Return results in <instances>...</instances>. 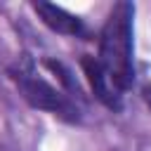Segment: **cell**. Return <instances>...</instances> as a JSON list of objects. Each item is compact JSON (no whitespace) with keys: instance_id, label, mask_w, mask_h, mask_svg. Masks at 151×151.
I'll list each match as a JSON object with an SVG mask.
<instances>
[{"instance_id":"2","label":"cell","mask_w":151,"mask_h":151,"mask_svg":"<svg viewBox=\"0 0 151 151\" xmlns=\"http://www.w3.org/2000/svg\"><path fill=\"white\" fill-rule=\"evenodd\" d=\"M9 78L14 80L19 94L33 109L47 111V113H52V116H57V118H61L66 123H80V106H78V101L68 92H64V90L54 87L50 80H45L35 71L33 61L26 54L19 57L9 66Z\"/></svg>"},{"instance_id":"5","label":"cell","mask_w":151,"mask_h":151,"mask_svg":"<svg viewBox=\"0 0 151 151\" xmlns=\"http://www.w3.org/2000/svg\"><path fill=\"white\" fill-rule=\"evenodd\" d=\"M142 99L146 101V106H149V111H151V85H144V87H142Z\"/></svg>"},{"instance_id":"6","label":"cell","mask_w":151,"mask_h":151,"mask_svg":"<svg viewBox=\"0 0 151 151\" xmlns=\"http://www.w3.org/2000/svg\"><path fill=\"white\" fill-rule=\"evenodd\" d=\"M0 151H7V149H5V146H0Z\"/></svg>"},{"instance_id":"4","label":"cell","mask_w":151,"mask_h":151,"mask_svg":"<svg viewBox=\"0 0 151 151\" xmlns=\"http://www.w3.org/2000/svg\"><path fill=\"white\" fill-rule=\"evenodd\" d=\"M33 9L40 17V21L47 28H52L54 33H61V35H68V38L90 40V28L78 14L64 9V7L54 5V2H33Z\"/></svg>"},{"instance_id":"1","label":"cell","mask_w":151,"mask_h":151,"mask_svg":"<svg viewBox=\"0 0 151 151\" xmlns=\"http://www.w3.org/2000/svg\"><path fill=\"white\" fill-rule=\"evenodd\" d=\"M134 5L116 2L99 33V61L125 92L134 83Z\"/></svg>"},{"instance_id":"3","label":"cell","mask_w":151,"mask_h":151,"mask_svg":"<svg viewBox=\"0 0 151 151\" xmlns=\"http://www.w3.org/2000/svg\"><path fill=\"white\" fill-rule=\"evenodd\" d=\"M80 66H83V73L92 87V94L111 111H120L123 109V90L116 85V80L111 78V73L101 66V61L97 57H90L85 54L80 59Z\"/></svg>"}]
</instances>
